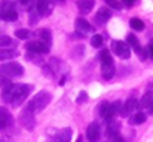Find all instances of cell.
I'll use <instances>...</instances> for the list:
<instances>
[{
    "label": "cell",
    "instance_id": "cell-1",
    "mask_svg": "<svg viewBox=\"0 0 153 142\" xmlns=\"http://www.w3.org/2000/svg\"><path fill=\"white\" fill-rule=\"evenodd\" d=\"M52 96L49 92H46V90H40L37 95H34V98L28 102V108L31 110V111H34V113H40V111H43L45 110V107L51 102Z\"/></svg>",
    "mask_w": 153,
    "mask_h": 142
},
{
    "label": "cell",
    "instance_id": "cell-2",
    "mask_svg": "<svg viewBox=\"0 0 153 142\" xmlns=\"http://www.w3.org/2000/svg\"><path fill=\"white\" fill-rule=\"evenodd\" d=\"M24 74V67L18 62H3L0 65V77L3 79H13Z\"/></svg>",
    "mask_w": 153,
    "mask_h": 142
},
{
    "label": "cell",
    "instance_id": "cell-3",
    "mask_svg": "<svg viewBox=\"0 0 153 142\" xmlns=\"http://www.w3.org/2000/svg\"><path fill=\"white\" fill-rule=\"evenodd\" d=\"M0 19L7 22H13L18 19V12L12 1L4 0L3 3H0Z\"/></svg>",
    "mask_w": 153,
    "mask_h": 142
},
{
    "label": "cell",
    "instance_id": "cell-4",
    "mask_svg": "<svg viewBox=\"0 0 153 142\" xmlns=\"http://www.w3.org/2000/svg\"><path fill=\"white\" fill-rule=\"evenodd\" d=\"M31 90H33V86H31V85H19V86H16L15 90H13V95H12L10 104H12V105H19V104H22V102L28 98V95L31 93Z\"/></svg>",
    "mask_w": 153,
    "mask_h": 142
},
{
    "label": "cell",
    "instance_id": "cell-5",
    "mask_svg": "<svg viewBox=\"0 0 153 142\" xmlns=\"http://www.w3.org/2000/svg\"><path fill=\"white\" fill-rule=\"evenodd\" d=\"M19 121L27 130H33L36 126V118H34V111H31L28 107H25L21 114H19Z\"/></svg>",
    "mask_w": 153,
    "mask_h": 142
},
{
    "label": "cell",
    "instance_id": "cell-6",
    "mask_svg": "<svg viewBox=\"0 0 153 142\" xmlns=\"http://www.w3.org/2000/svg\"><path fill=\"white\" fill-rule=\"evenodd\" d=\"M111 50L120 59H129V56H131V47L126 45V42H122V40L111 42Z\"/></svg>",
    "mask_w": 153,
    "mask_h": 142
},
{
    "label": "cell",
    "instance_id": "cell-7",
    "mask_svg": "<svg viewBox=\"0 0 153 142\" xmlns=\"http://www.w3.org/2000/svg\"><path fill=\"white\" fill-rule=\"evenodd\" d=\"M89 33H94V27L83 18H77L76 24H74V34L77 37H85Z\"/></svg>",
    "mask_w": 153,
    "mask_h": 142
},
{
    "label": "cell",
    "instance_id": "cell-8",
    "mask_svg": "<svg viewBox=\"0 0 153 142\" xmlns=\"http://www.w3.org/2000/svg\"><path fill=\"white\" fill-rule=\"evenodd\" d=\"M25 49L30 52V53H34V55H43V53H48L51 47L43 45L42 42L39 40H33V42H27L25 43Z\"/></svg>",
    "mask_w": 153,
    "mask_h": 142
},
{
    "label": "cell",
    "instance_id": "cell-9",
    "mask_svg": "<svg viewBox=\"0 0 153 142\" xmlns=\"http://www.w3.org/2000/svg\"><path fill=\"white\" fill-rule=\"evenodd\" d=\"M100 136H101L100 124L97 121H92L86 129V139H88V142H98Z\"/></svg>",
    "mask_w": 153,
    "mask_h": 142
},
{
    "label": "cell",
    "instance_id": "cell-10",
    "mask_svg": "<svg viewBox=\"0 0 153 142\" xmlns=\"http://www.w3.org/2000/svg\"><path fill=\"white\" fill-rule=\"evenodd\" d=\"M137 110H140V102H138L135 98H129V99L122 105L120 114H122L123 117H128V116H131L132 111H137Z\"/></svg>",
    "mask_w": 153,
    "mask_h": 142
},
{
    "label": "cell",
    "instance_id": "cell-11",
    "mask_svg": "<svg viewBox=\"0 0 153 142\" xmlns=\"http://www.w3.org/2000/svg\"><path fill=\"white\" fill-rule=\"evenodd\" d=\"M36 9L40 13V16H48V15H51L52 9H53V3H52V0H37Z\"/></svg>",
    "mask_w": 153,
    "mask_h": 142
},
{
    "label": "cell",
    "instance_id": "cell-12",
    "mask_svg": "<svg viewBox=\"0 0 153 142\" xmlns=\"http://www.w3.org/2000/svg\"><path fill=\"white\" fill-rule=\"evenodd\" d=\"M12 123H13V118H12L10 113L4 107H0V130H4V129L10 127Z\"/></svg>",
    "mask_w": 153,
    "mask_h": 142
},
{
    "label": "cell",
    "instance_id": "cell-13",
    "mask_svg": "<svg viewBox=\"0 0 153 142\" xmlns=\"http://www.w3.org/2000/svg\"><path fill=\"white\" fill-rule=\"evenodd\" d=\"M110 18H111L110 9H108V7H100L98 12H97V15H95V18H94V21H95L97 25H104Z\"/></svg>",
    "mask_w": 153,
    "mask_h": 142
},
{
    "label": "cell",
    "instance_id": "cell-14",
    "mask_svg": "<svg viewBox=\"0 0 153 142\" xmlns=\"http://www.w3.org/2000/svg\"><path fill=\"white\" fill-rule=\"evenodd\" d=\"M119 130H120V123H117V121H110V123L107 124V130H105L107 138L114 139L117 135H120Z\"/></svg>",
    "mask_w": 153,
    "mask_h": 142
},
{
    "label": "cell",
    "instance_id": "cell-15",
    "mask_svg": "<svg viewBox=\"0 0 153 142\" xmlns=\"http://www.w3.org/2000/svg\"><path fill=\"white\" fill-rule=\"evenodd\" d=\"M94 4H95L94 0H79L77 1V9H79L80 13L86 15V13H89L94 9Z\"/></svg>",
    "mask_w": 153,
    "mask_h": 142
},
{
    "label": "cell",
    "instance_id": "cell-16",
    "mask_svg": "<svg viewBox=\"0 0 153 142\" xmlns=\"http://www.w3.org/2000/svg\"><path fill=\"white\" fill-rule=\"evenodd\" d=\"M114 71H116L114 62H110V64L101 65V76H102V79H104V80H110V79H113Z\"/></svg>",
    "mask_w": 153,
    "mask_h": 142
},
{
    "label": "cell",
    "instance_id": "cell-17",
    "mask_svg": "<svg viewBox=\"0 0 153 142\" xmlns=\"http://www.w3.org/2000/svg\"><path fill=\"white\" fill-rule=\"evenodd\" d=\"M120 110H122V102L120 101H114V102H111L110 104V110H108V116H107V118H105V121H113V118H114V116L117 114V113H120Z\"/></svg>",
    "mask_w": 153,
    "mask_h": 142
},
{
    "label": "cell",
    "instance_id": "cell-18",
    "mask_svg": "<svg viewBox=\"0 0 153 142\" xmlns=\"http://www.w3.org/2000/svg\"><path fill=\"white\" fill-rule=\"evenodd\" d=\"M37 36H39V42H42L43 45H46V46L51 47L52 45V34L49 30H46V28H40L39 31H37Z\"/></svg>",
    "mask_w": 153,
    "mask_h": 142
},
{
    "label": "cell",
    "instance_id": "cell-19",
    "mask_svg": "<svg viewBox=\"0 0 153 142\" xmlns=\"http://www.w3.org/2000/svg\"><path fill=\"white\" fill-rule=\"evenodd\" d=\"M70 139H71V129L70 127L58 130V133L55 136V142H70Z\"/></svg>",
    "mask_w": 153,
    "mask_h": 142
},
{
    "label": "cell",
    "instance_id": "cell-20",
    "mask_svg": "<svg viewBox=\"0 0 153 142\" xmlns=\"http://www.w3.org/2000/svg\"><path fill=\"white\" fill-rule=\"evenodd\" d=\"M146 120H147V116L144 113H137V114L131 116V118L128 120V123L131 126H138V124H143Z\"/></svg>",
    "mask_w": 153,
    "mask_h": 142
},
{
    "label": "cell",
    "instance_id": "cell-21",
    "mask_svg": "<svg viewBox=\"0 0 153 142\" xmlns=\"http://www.w3.org/2000/svg\"><path fill=\"white\" fill-rule=\"evenodd\" d=\"M15 56H18V50H15V49H7V47L0 49V62H1V61L12 59V58H15Z\"/></svg>",
    "mask_w": 153,
    "mask_h": 142
},
{
    "label": "cell",
    "instance_id": "cell-22",
    "mask_svg": "<svg viewBox=\"0 0 153 142\" xmlns=\"http://www.w3.org/2000/svg\"><path fill=\"white\" fill-rule=\"evenodd\" d=\"M126 45L129 47H132L137 53H140L141 50H143V47H141V45L138 43V39L134 36V34H129L128 37H126Z\"/></svg>",
    "mask_w": 153,
    "mask_h": 142
},
{
    "label": "cell",
    "instance_id": "cell-23",
    "mask_svg": "<svg viewBox=\"0 0 153 142\" xmlns=\"http://www.w3.org/2000/svg\"><path fill=\"white\" fill-rule=\"evenodd\" d=\"M129 25L134 31H143L144 30V22L140 19V18H131L129 21Z\"/></svg>",
    "mask_w": 153,
    "mask_h": 142
},
{
    "label": "cell",
    "instance_id": "cell-24",
    "mask_svg": "<svg viewBox=\"0 0 153 142\" xmlns=\"http://www.w3.org/2000/svg\"><path fill=\"white\" fill-rule=\"evenodd\" d=\"M108 110H110V102H107V101H102L101 104H100V107H98V114H100V117L101 118H107V116H108Z\"/></svg>",
    "mask_w": 153,
    "mask_h": 142
},
{
    "label": "cell",
    "instance_id": "cell-25",
    "mask_svg": "<svg viewBox=\"0 0 153 142\" xmlns=\"http://www.w3.org/2000/svg\"><path fill=\"white\" fill-rule=\"evenodd\" d=\"M100 62H101V65H105V64H110V62H113V58H111V55H110V52L107 50V49H102L101 52H100Z\"/></svg>",
    "mask_w": 153,
    "mask_h": 142
},
{
    "label": "cell",
    "instance_id": "cell-26",
    "mask_svg": "<svg viewBox=\"0 0 153 142\" xmlns=\"http://www.w3.org/2000/svg\"><path fill=\"white\" fill-rule=\"evenodd\" d=\"M152 101H153V93L152 92H146L144 96L141 98V101H140V108H149Z\"/></svg>",
    "mask_w": 153,
    "mask_h": 142
},
{
    "label": "cell",
    "instance_id": "cell-27",
    "mask_svg": "<svg viewBox=\"0 0 153 142\" xmlns=\"http://www.w3.org/2000/svg\"><path fill=\"white\" fill-rule=\"evenodd\" d=\"M15 36H16L19 40H28V39L33 37V33H31L30 30H24V28H21V30H16V31H15Z\"/></svg>",
    "mask_w": 153,
    "mask_h": 142
},
{
    "label": "cell",
    "instance_id": "cell-28",
    "mask_svg": "<svg viewBox=\"0 0 153 142\" xmlns=\"http://www.w3.org/2000/svg\"><path fill=\"white\" fill-rule=\"evenodd\" d=\"M13 42L9 36H4V34H0V49H4L6 46H10Z\"/></svg>",
    "mask_w": 153,
    "mask_h": 142
},
{
    "label": "cell",
    "instance_id": "cell-29",
    "mask_svg": "<svg viewBox=\"0 0 153 142\" xmlns=\"http://www.w3.org/2000/svg\"><path fill=\"white\" fill-rule=\"evenodd\" d=\"M39 18H40V13L37 12V9H36V7L31 9V10H30V24L34 25V24L39 21Z\"/></svg>",
    "mask_w": 153,
    "mask_h": 142
},
{
    "label": "cell",
    "instance_id": "cell-30",
    "mask_svg": "<svg viewBox=\"0 0 153 142\" xmlns=\"http://www.w3.org/2000/svg\"><path fill=\"white\" fill-rule=\"evenodd\" d=\"M91 45L94 47H101L102 46V37L100 34H94L91 39Z\"/></svg>",
    "mask_w": 153,
    "mask_h": 142
},
{
    "label": "cell",
    "instance_id": "cell-31",
    "mask_svg": "<svg viewBox=\"0 0 153 142\" xmlns=\"http://www.w3.org/2000/svg\"><path fill=\"white\" fill-rule=\"evenodd\" d=\"M105 4L111 9H120L122 7V3L119 0H105Z\"/></svg>",
    "mask_w": 153,
    "mask_h": 142
},
{
    "label": "cell",
    "instance_id": "cell-32",
    "mask_svg": "<svg viewBox=\"0 0 153 142\" xmlns=\"http://www.w3.org/2000/svg\"><path fill=\"white\" fill-rule=\"evenodd\" d=\"M86 101H88V93L82 90V92L79 93V96L76 98V104H83V102H86Z\"/></svg>",
    "mask_w": 153,
    "mask_h": 142
},
{
    "label": "cell",
    "instance_id": "cell-33",
    "mask_svg": "<svg viewBox=\"0 0 153 142\" xmlns=\"http://www.w3.org/2000/svg\"><path fill=\"white\" fill-rule=\"evenodd\" d=\"M147 53H149V56L153 59V40H150L149 45H147Z\"/></svg>",
    "mask_w": 153,
    "mask_h": 142
},
{
    "label": "cell",
    "instance_id": "cell-34",
    "mask_svg": "<svg viewBox=\"0 0 153 142\" xmlns=\"http://www.w3.org/2000/svg\"><path fill=\"white\" fill-rule=\"evenodd\" d=\"M111 142H125V139H123V136H120V135H117L114 139H111Z\"/></svg>",
    "mask_w": 153,
    "mask_h": 142
},
{
    "label": "cell",
    "instance_id": "cell-35",
    "mask_svg": "<svg viewBox=\"0 0 153 142\" xmlns=\"http://www.w3.org/2000/svg\"><path fill=\"white\" fill-rule=\"evenodd\" d=\"M135 0H123V3L126 4V6H132V3H134Z\"/></svg>",
    "mask_w": 153,
    "mask_h": 142
},
{
    "label": "cell",
    "instance_id": "cell-36",
    "mask_svg": "<svg viewBox=\"0 0 153 142\" xmlns=\"http://www.w3.org/2000/svg\"><path fill=\"white\" fill-rule=\"evenodd\" d=\"M147 111H149V114H153V101H152V104H150V107L147 108Z\"/></svg>",
    "mask_w": 153,
    "mask_h": 142
},
{
    "label": "cell",
    "instance_id": "cell-37",
    "mask_svg": "<svg viewBox=\"0 0 153 142\" xmlns=\"http://www.w3.org/2000/svg\"><path fill=\"white\" fill-rule=\"evenodd\" d=\"M19 1H21V3H22V4H28V3H30V1H31V0H19Z\"/></svg>",
    "mask_w": 153,
    "mask_h": 142
},
{
    "label": "cell",
    "instance_id": "cell-38",
    "mask_svg": "<svg viewBox=\"0 0 153 142\" xmlns=\"http://www.w3.org/2000/svg\"><path fill=\"white\" fill-rule=\"evenodd\" d=\"M76 142H82V136H79V138H77V141Z\"/></svg>",
    "mask_w": 153,
    "mask_h": 142
},
{
    "label": "cell",
    "instance_id": "cell-39",
    "mask_svg": "<svg viewBox=\"0 0 153 142\" xmlns=\"http://www.w3.org/2000/svg\"><path fill=\"white\" fill-rule=\"evenodd\" d=\"M56 1H62V0H56Z\"/></svg>",
    "mask_w": 153,
    "mask_h": 142
},
{
    "label": "cell",
    "instance_id": "cell-40",
    "mask_svg": "<svg viewBox=\"0 0 153 142\" xmlns=\"http://www.w3.org/2000/svg\"><path fill=\"white\" fill-rule=\"evenodd\" d=\"M0 142H1V141H0Z\"/></svg>",
    "mask_w": 153,
    "mask_h": 142
}]
</instances>
